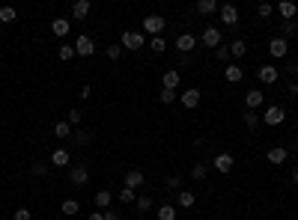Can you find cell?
I'll return each instance as SVG.
<instances>
[{
    "mask_svg": "<svg viewBox=\"0 0 298 220\" xmlns=\"http://www.w3.org/2000/svg\"><path fill=\"white\" fill-rule=\"evenodd\" d=\"M140 24H143V36L149 33V36H152V39H155V36H161V30L167 27V21H164L161 15H146V18H143Z\"/></svg>",
    "mask_w": 298,
    "mask_h": 220,
    "instance_id": "6da1fadb",
    "label": "cell"
},
{
    "mask_svg": "<svg viewBox=\"0 0 298 220\" xmlns=\"http://www.w3.org/2000/svg\"><path fill=\"white\" fill-rule=\"evenodd\" d=\"M120 45H123L125 51H140V48H146V36H143V33H134V30H125Z\"/></svg>",
    "mask_w": 298,
    "mask_h": 220,
    "instance_id": "7a4b0ae2",
    "label": "cell"
},
{
    "mask_svg": "<svg viewBox=\"0 0 298 220\" xmlns=\"http://www.w3.org/2000/svg\"><path fill=\"white\" fill-rule=\"evenodd\" d=\"M218 12H221V24H227V27H239V6H236V3H224Z\"/></svg>",
    "mask_w": 298,
    "mask_h": 220,
    "instance_id": "3957f363",
    "label": "cell"
},
{
    "mask_svg": "<svg viewBox=\"0 0 298 220\" xmlns=\"http://www.w3.org/2000/svg\"><path fill=\"white\" fill-rule=\"evenodd\" d=\"M173 48H176L179 54H191V51L197 48V36H191V33H182V36H176Z\"/></svg>",
    "mask_w": 298,
    "mask_h": 220,
    "instance_id": "277c9868",
    "label": "cell"
},
{
    "mask_svg": "<svg viewBox=\"0 0 298 220\" xmlns=\"http://www.w3.org/2000/svg\"><path fill=\"white\" fill-rule=\"evenodd\" d=\"M69 181H72L74 188H84L87 181H90V170H87L84 164H78V167H72V170H69Z\"/></svg>",
    "mask_w": 298,
    "mask_h": 220,
    "instance_id": "5b68a950",
    "label": "cell"
},
{
    "mask_svg": "<svg viewBox=\"0 0 298 220\" xmlns=\"http://www.w3.org/2000/svg\"><path fill=\"white\" fill-rule=\"evenodd\" d=\"M233 164H236V161H233V155H230V152H218V155H215V161H212V167H215L221 176H227V173L233 170Z\"/></svg>",
    "mask_w": 298,
    "mask_h": 220,
    "instance_id": "8992f818",
    "label": "cell"
},
{
    "mask_svg": "<svg viewBox=\"0 0 298 220\" xmlns=\"http://www.w3.org/2000/svg\"><path fill=\"white\" fill-rule=\"evenodd\" d=\"M283 119H286V113H283V107H277V104H272V107L266 110V113H263V122H266V125H272V128H277Z\"/></svg>",
    "mask_w": 298,
    "mask_h": 220,
    "instance_id": "52a82bcc",
    "label": "cell"
},
{
    "mask_svg": "<svg viewBox=\"0 0 298 220\" xmlns=\"http://www.w3.org/2000/svg\"><path fill=\"white\" fill-rule=\"evenodd\" d=\"M277 78H280V71L274 68V66H259V71H256V81L259 84H277Z\"/></svg>",
    "mask_w": 298,
    "mask_h": 220,
    "instance_id": "ba28073f",
    "label": "cell"
},
{
    "mask_svg": "<svg viewBox=\"0 0 298 220\" xmlns=\"http://www.w3.org/2000/svg\"><path fill=\"white\" fill-rule=\"evenodd\" d=\"M74 54L78 57H93L96 54V42L90 36H78V42H74Z\"/></svg>",
    "mask_w": 298,
    "mask_h": 220,
    "instance_id": "9c48e42d",
    "label": "cell"
},
{
    "mask_svg": "<svg viewBox=\"0 0 298 220\" xmlns=\"http://www.w3.org/2000/svg\"><path fill=\"white\" fill-rule=\"evenodd\" d=\"M200 98H203V95H200V89H197V87H188V89H185V92L179 95L182 107H188V110H194V107L200 104Z\"/></svg>",
    "mask_w": 298,
    "mask_h": 220,
    "instance_id": "30bf717a",
    "label": "cell"
},
{
    "mask_svg": "<svg viewBox=\"0 0 298 220\" xmlns=\"http://www.w3.org/2000/svg\"><path fill=\"white\" fill-rule=\"evenodd\" d=\"M266 158H269V164L280 167V164H286V158H289V149H286V146H272V149L266 152Z\"/></svg>",
    "mask_w": 298,
    "mask_h": 220,
    "instance_id": "8fae6325",
    "label": "cell"
},
{
    "mask_svg": "<svg viewBox=\"0 0 298 220\" xmlns=\"http://www.w3.org/2000/svg\"><path fill=\"white\" fill-rule=\"evenodd\" d=\"M286 51H289V42H286V39H280V36H274V39L269 42V54H272L274 60H283V57H286Z\"/></svg>",
    "mask_w": 298,
    "mask_h": 220,
    "instance_id": "7c38bea8",
    "label": "cell"
},
{
    "mask_svg": "<svg viewBox=\"0 0 298 220\" xmlns=\"http://www.w3.org/2000/svg\"><path fill=\"white\" fill-rule=\"evenodd\" d=\"M200 42H203L206 48H221V30H218V27H206L203 36H200Z\"/></svg>",
    "mask_w": 298,
    "mask_h": 220,
    "instance_id": "4fadbf2b",
    "label": "cell"
},
{
    "mask_svg": "<svg viewBox=\"0 0 298 220\" xmlns=\"http://www.w3.org/2000/svg\"><path fill=\"white\" fill-rule=\"evenodd\" d=\"M143 181H146V176H143V170H128L125 173V185L123 188H131V191H137V188H143Z\"/></svg>",
    "mask_w": 298,
    "mask_h": 220,
    "instance_id": "5bb4252c",
    "label": "cell"
},
{
    "mask_svg": "<svg viewBox=\"0 0 298 220\" xmlns=\"http://www.w3.org/2000/svg\"><path fill=\"white\" fill-rule=\"evenodd\" d=\"M179 84H182V75H179V71L176 68H170V71H164V78H161V87L164 89H179Z\"/></svg>",
    "mask_w": 298,
    "mask_h": 220,
    "instance_id": "9a60e30c",
    "label": "cell"
},
{
    "mask_svg": "<svg viewBox=\"0 0 298 220\" xmlns=\"http://www.w3.org/2000/svg\"><path fill=\"white\" fill-rule=\"evenodd\" d=\"M274 9L280 12V18H283V21H292V18L298 15V3H292V0H283V3H277Z\"/></svg>",
    "mask_w": 298,
    "mask_h": 220,
    "instance_id": "2e32d148",
    "label": "cell"
},
{
    "mask_svg": "<svg viewBox=\"0 0 298 220\" xmlns=\"http://www.w3.org/2000/svg\"><path fill=\"white\" fill-rule=\"evenodd\" d=\"M51 30H54L57 39H66L69 30H72V21H69V18H54V21H51Z\"/></svg>",
    "mask_w": 298,
    "mask_h": 220,
    "instance_id": "e0dca14e",
    "label": "cell"
},
{
    "mask_svg": "<svg viewBox=\"0 0 298 220\" xmlns=\"http://www.w3.org/2000/svg\"><path fill=\"white\" fill-rule=\"evenodd\" d=\"M259 104H263V89H256V87L248 89V92H245V107H248V110H256Z\"/></svg>",
    "mask_w": 298,
    "mask_h": 220,
    "instance_id": "ac0fdd59",
    "label": "cell"
},
{
    "mask_svg": "<svg viewBox=\"0 0 298 220\" xmlns=\"http://www.w3.org/2000/svg\"><path fill=\"white\" fill-rule=\"evenodd\" d=\"M90 9H93L90 0H78V3H72V18H74V21H84V18L90 15Z\"/></svg>",
    "mask_w": 298,
    "mask_h": 220,
    "instance_id": "d6986e66",
    "label": "cell"
},
{
    "mask_svg": "<svg viewBox=\"0 0 298 220\" xmlns=\"http://www.w3.org/2000/svg\"><path fill=\"white\" fill-rule=\"evenodd\" d=\"M224 78H227L230 84H239V81L245 78V71H242V66H239V63H230L227 68H224Z\"/></svg>",
    "mask_w": 298,
    "mask_h": 220,
    "instance_id": "ffe728a7",
    "label": "cell"
},
{
    "mask_svg": "<svg viewBox=\"0 0 298 220\" xmlns=\"http://www.w3.org/2000/svg\"><path fill=\"white\" fill-rule=\"evenodd\" d=\"M93 202H96V208H99V211H107V208H110V202H114V194H110V191H99V194L93 197Z\"/></svg>",
    "mask_w": 298,
    "mask_h": 220,
    "instance_id": "44dd1931",
    "label": "cell"
},
{
    "mask_svg": "<svg viewBox=\"0 0 298 220\" xmlns=\"http://www.w3.org/2000/svg\"><path fill=\"white\" fill-rule=\"evenodd\" d=\"M176 202H179V208H194L197 205V194L194 191H179Z\"/></svg>",
    "mask_w": 298,
    "mask_h": 220,
    "instance_id": "7402d4cb",
    "label": "cell"
},
{
    "mask_svg": "<svg viewBox=\"0 0 298 220\" xmlns=\"http://www.w3.org/2000/svg\"><path fill=\"white\" fill-rule=\"evenodd\" d=\"M218 9H221L218 0H197V12H200V15H215Z\"/></svg>",
    "mask_w": 298,
    "mask_h": 220,
    "instance_id": "603a6c76",
    "label": "cell"
},
{
    "mask_svg": "<svg viewBox=\"0 0 298 220\" xmlns=\"http://www.w3.org/2000/svg\"><path fill=\"white\" fill-rule=\"evenodd\" d=\"M54 137H57V140H69V137H72V125H69L66 119H57V122H54Z\"/></svg>",
    "mask_w": 298,
    "mask_h": 220,
    "instance_id": "cb8c5ba5",
    "label": "cell"
},
{
    "mask_svg": "<svg viewBox=\"0 0 298 220\" xmlns=\"http://www.w3.org/2000/svg\"><path fill=\"white\" fill-rule=\"evenodd\" d=\"M69 161H72V155H69L66 149H54V152H51V164H54V167H69Z\"/></svg>",
    "mask_w": 298,
    "mask_h": 220,
    "instance_id": "d4e9b609",
    "label": "cell"
},
{
    "mask_svg": "<svg viewBox=\"0 0 298 220\" xmlns=\"http://www.w3.org/2000/svg\"><path fill=\"white\" fill-rule=\"evenodd\" d=\"M134 208H137V211H152V208H155V199L149 197V194H137V202H134Z\"/></svg>",
    "mask_w": 298,
    "mask_h": 220,
    "instance_id": "484cf974",
    "label": "cell"
},
{
    "mask_svg": "<svg viewBox=\"0 0 298 220\" xmlns=\"http://www.w3.org/2000/svg\"><path fill=\"white\" fill-rule=\"evenodd\" d=\"M155 217H158V220H176L179 214H176V208H173V205H158Z\"/></svg>",
    "mask_w": 298,
    "mask_h": 220,
    "instance_id": "4316f807",
    "label": "cell"
},
{
    "mask_svg": "<svg viewBox=\"0 0 298 220\" xmlns=\"http://www.w3.org/2000/svg\"><path fill=\"white\" fill-rule=\"evenodd\" d=\"M60 211L69 214V217H72V214H81V202H78V199H66V202L60 205Z\"/></svg>",
    "mask_w": 298,
    "mask_h": 220,
    "instance_id": "83f0119b",
    "label": "cell"
},
{
    "mask_svg": "<svg viewBox=\"0 0 298 220\" xmlns=\"http://www.w3.org/2000/svg\"><path fill=\"white\" fill-rule=\"evenodd\" d=\"M149 51H152V54H164V51H167L164 36H155V39H149Z\"/></svg>",
    "mask_w": 298,
    "mask_h": 220,
    "instance_id": "f1b7e54d",
    "label": "cell"
},
{
    "mask_svg": "<svg viewBox=\"0 0 298 220\" xmlns=\"http://www.w3.org/2000/svg\"><path fill=\"white\" fill-rule=\"evenodd\" d=\"M245 51H248L245 39H236V42L230 45V57H236V60H242V57H245Z\"/></svg>",
    "mask_w": 298,
    "mask_h": 220,
    "instance_id": "f546056e",
    "label": "cell"
},
{
    "mask_svg": "<svg viewBox=\"0 0 298 220\" xmlns=\"http://www.w3.org/2000/svg\"><path fill=\"white\" fill-rule=\"evenodd\" d=\"M206 173H209V164H203V161H197V164L191 167V176H194L197 181H203V178H206Z\"/></svg>",
    "mask_w": 298,
    "mask_h": 220,
    "instance_id": "4dcf8cb0",
    "label": "cell"
},
{
    "mask_svg": "<svg viewBox=\"0 0 298 220\" xmlns=\"http://www.w3.org/2000/svg\"><path fill=\"white\" fill-rule=\"evenodd\" d=\"M15 18H18V12L12 6H0V21H3V24H12Z\"/></svg>",
    "mask_w": 298,
    "mask_h": 220,
    "instance_id": "1f68e13d",
    "label": "cell"
},
{
    "mask_svg": "<svg viewBox=\"0 0 298 220\" xmlns=\"http://www.w3.org/2000/svg\"><path fill=\"white\" fill-rule=\"evenodd\" d=\"M57 57H60L63 63H69V60L74 57V45H60V48H57Z\"/></svg>",
    "mask_w": 298,
    "mask_h": 220,
    "instance_id": "d6a6232c",
    "label": "cell"
},
{
    "mask_svg": "<svg viewBox=\"0 0 298 220\" xmlns=\"http://www.w3.org/2000/svg\"><path fill=\"white\" fill-rule=\"evenodd\" d=\"M117 199H120V202H137V191H131V188H123V191L117 194Z\"/></svg>",
    "mask_w": 298,
    "mask_h": 220,
    "instance_id": "836d02e7",
    "label": "cell"
},
{
    "mask_svg": "<svg viewBox=\"0 0 298 220\" xmlns=\"http://www.w3.org/2000/svg\"><path fill=\"white\" fill-rule=\"evenodd\" d=\"M176 98H179V95H176L173 89H164V87H161V92H158V101H161V104H173Z\"/></svg>",
    "mask_w": 298,
    "mask_h": 220,
    "instance_id": "e575fe53",
    "label": "cell"
},
{
    "mask_svg": "<svg viewBox=\"0 0 298 220\" xmlns=\"http://www.w3.org/2000/svg\"><path fill=\"white\" fill-rule=\"evenodd\" d=\"M72 137H74V143H78V146H87V143H90V137H93V134H90V131H84V128H78V131H74V134H72Z\"/></svg>",
    "mask_w": 298,
    "mask_h": 220,
    "instance_id": "d590c367",
    "label": "cell"
},
{
    "mask_svg": "<svg viewBox=\"0 0 298 220\" xmlns=\"http://www.w3.org/2000/svg\"><path fill=\"white\" fill-rule=\"evenodd\" d=\"M259 119H263V116H256L253 110H245V125H248V128H256V125H259Z\"/></svg>",
    "mask_w": 298,
    "mask_h": 220,
    "instance_id": "8d00e7d4",
    "label": "cell"
},
{
    "mask_svg": "<svg viewBox=\"0 0 298 220\" xmlns=\"http://www.w3.org/2000/svg\"><path fill=\"white\" fill-rule=\"evenodd\" d=\"M66 122H69V125H81V122H84V113H81V110H69Z\"/></svg>",
    "mask_w": 298,
    "mask_h": 220,
    "instance_id": "74e56055",
    "label": "cell"
},
{
    "mask_svg": "<svg viewBox=\"0 0 298 220\" xmlns=\"http://www.w3.org/2000/svg\"><path fill=\"white\" fill-rule=\"evenodd\" d=\"M292 33H295V24H292V21H283V24H280V39L289 42V36H292Z\"/></svg>",
    "mask_w": 298,
    "mask_h": 220,
    "instance_id": "f35d334b",
    "label": "cell"
},
{
    "mask_svg": "<svg viewBox=\"0 0 298 220\" xmlns=\"http://www.w3.org/2000/svg\"><path fill=\"white\" fill-rule=\"evenodd\" d=\"M272 12H274L272 3H259V6H256V15H259V18H272Z\"/></svg>",
    "mask_w": 298,
    "mask_h": 220,
    "instance_id": "ab89813d",
    "label": "cell"
},
{
    "mask_svg": "<svg viewBox=\"0 0 298 220\" xmlns=\"http://www.w3.org/2000/svg\"><path fill=\"white\" fill-rule=\"evenodd\" d=\"M215 57H218V63H227L230 66V48H224V45L215 48Z\"/></svg>",
    "mask_w": 298,
    "mask_h": 220,
    "instance_id": "60d3db41",
    "label": "cell"
},
{
    "mask_svg": "<svg viewBox=\"0 0 298 220\" xmlns=\"http://www.w3.org/2000/svg\"><path fill=\"white\" fill-rule=\"evenodd\" d=\"M110 60H120L123 57V45H107V51H104Z\"/></svg>",
    "mask_w": 298,
    "mask_h": 220,
    "instance_id": "b9f144b4",
    "label": "cell"
},
{
    "mask_svg": "<svg viewBox=\"0 0 298 220\" xmlns=\"http://www.w3.org/2000/svg\"><path fill=\"white\" fill-rule=\"evenodd\" d=\"M30 173H33V176H48V164H42V161H36V164L30 167Z\"/></svg>",
    "mask_w": 298,
    "mask_h": 220,
    "instance_id": "7bdbcfd3",
    "label": "cell"
},
{
    "mask_svg": "<svg viewBox=\"0 0 298 220\" xmlns=\"http://www.w3.org/2000/svg\"><path fill=\"white\" fill-rule=\"evenodd\" d=\"M167 188H170V191H182V176H176V173H173V176L167 178Z\"/></svg>",
    "mask_w": 298,
    "mask_h": 220,
    "instance_id": "ee69618b",
    "label": "cell"
},
{
    "mask_svg": "<svg viewBox=\"0 0 298 220\" xmlns=\"http://www.w3.org/2000/svg\"><path fill=\"white\" fill-rule=\"evenodd\" d=\"M12 217H15V220H33L30 208H24V205H21V208H15V214H12Z\"/></svg>",
    "mask_w": 298,
    "mask_h": 220,
    "instance_id": "f6af8a7d",
    "label": "cell"
},
{
    "mask_svg": "<svg viewBox=\"0 0 298 220\" xmlns=\"http://www.w3.org/2000/svg\"><path fill=\"white\" fill-rule=\"evenodd\" d=\"M90 95H93V87H90V84H84V87H81V98H90Z\"/></svg>",
    "mask_w": 298,
    "mask_h": 220,
    "instance_id": "bcb514c9",
    "label": "cell"
},
{
    "mask_svg": "<svg viewBox=\"0 0 298 220\" xmlns=\"http://www.w3.org/2000/svg\"><path fill=\"white\" fill-rule=\"evenodd\" d=\"M289 95H292V98H298V81H292V84H289Z\"/></svg>",
    "mask_w": 298,
    "mask_h": 220,
    "instance_id": "7dc6e473",
    "label": "cell"
},
{
    "mask_svg": "<svg viewBox=\"0 0 298 220\" xmlns=\"http://www.w3.org/2000/svg\"><path fill=\"white\" fill-rule=\"evenodd\" d=\"M104 220H120V214H117V211H110V208H107V211H104Z\"/></svg>",
    "mask_w": 298,
    "mask_h": 220,
    "instance_id": "c3c4849f",
    "label": "cell"
},
{
    "mask_svg": "<svg viewBox=\"0 0 298 220\" xmlns=\"http://www.w3.org/2000/svg\"><path fill=\"white\" fill-rule=\"evenodd\" d=\"M289 75H292V78H298V63H289Z\"/></svg>",
    "mask_w": 298,
    "mask_h": 220,
    "instance_id": "681fc988",
    "label": "cell"
},
{
    "mask_svg": "<svg viewBox=\"0 0 298 220\" xmlns=\"http://www.w3.org/2000/svg\"><path fill=\"white\" fill-rule=\"evenodd\" d=\"M87 220H104V211H96V214H90Z\"/></svg>",
    "mask_w": 298,
    "mask_h": 220,
    "instance_id": "f907efd6",
    "label": "cell"
},
{
    "mask_svg": "<svg viewBox=\"0 0 298 220\" xmlns=\"http://www.w3.org/2000/svg\"><path fill=\"white\" fill-rule=\"evenodd\" d=\"M292 185H298V167H292Z\"/></svg>",
    "mask_w": 298,
    "mask_h": 220,
    "instance_id": "816d5d0a",
    "label": "cell"
},
{
    "mask_svg": "<svg viewBox=\"0 0 298 220\" xmlns=\"http://www.w3.org/2000/svg\"><path fill=\"white\" fill-rule=\"evenodd\" d=\"M295 122H298V116H295Z\"/></svg>",
    "mask_w": 298,
    "mask_h": 220,
    "instance_id": "f5cc1de1",
    "label": "cell"
},
{
    "mask_svg": "<svg viewBox=\"0 0 298 220\" xmlns=\"http://www.w3.org/2000/svg\"><path fill=\"white\" fill-rule=\"evenodd\" d=\"M236 220H239V217H236Z\"/></svg>",
    "mask_w": 298,
    "mask_h": 220,
    "instance_id": "db71d44e",
    "label": "cell"
}]
</instances>
